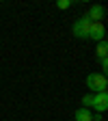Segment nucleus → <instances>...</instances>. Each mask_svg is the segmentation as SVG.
<instances>
[{
  "instance_id": "9",
  "label": "nucleus",
  "mask_w": 108,
  "mask_h": 121,
  "mask_svg": "<svg viewBox=\"0 0 108 121\" xmlns=\"http://www.w3.org/2000/svg\"><path fill=\"white\" fill-rule=\"evenodd\" d=\"M73 2H71V0H58V2H56V9H60V11H65V9H69Z\"/></svg>"
},
{
  "instance_id": "3",
  "label": "nucleus",
  "mask_w": 108,
  "mask_h": 121,
  "mask_svg": "<svg viewBox=\"0 0 108 121\" xmlns=\"http://www.w3.org/2000/svg\"><path fill=\"white\" fill-rule=\"evenodd\" d=\"M91 108H95V112H106L108 110V91H102V93H93V106Z\"/></svg>"
},
{
  "instance_id": "1",
  "label": "nucleus",
  "mask_w": 108,
  "mask_h": 121,
  "mask_svg": "<svg viewBox=\"0 0 108 121\" xmlns=\"http://www.w3.org/2000/svg\"><path fill=\"white\" fill-rule=\"evenodd\" d=\"M86 89L89 91H93V93H102V91L108 89V80H106V76L104 73H89L86 76Z\"/></svg>"
},
{
  "instance_id": "10",
  "label": "nucleus",
  "mask_w": 108,
  "mask_h": 121,
  "mask_svg": "<svg viewBox=\"0 0 108 121\" xmlns=\"http://www.w3.org/2000/svg\"><path fill=\"white\" fill-rule=\"evenodd\" d=\"M99 63H102V69H108V58H99Z\"/></svg>"
},
{
  "instance_id": "6",
  "label": "nucleus",
  "mask_w": 108,
  "mask_h": 121,
  "mask_svg": "<svg viewBox=\"0 0 108 121\" xmlns=\"http://www.w3.org/2000/svg\"><path fill=\"white\" fill-rule=\"evenodd\" d=\"M73 119L76 121H93V112H91L89 108H78L73 112Z\"/></svg>"
},
{
  "instance_id": "8",
  "label": "nucleus",
  "mask_w": 108,
  "mask_h": 121,
  "mask_svg": "<svg viewBox=\"0 0 108 121\" xmlns=\"http://www.w3.org/2000/svg\"><path fill=\"white\" fill-rule=\"evenodd\" d=\"M82 104H84L82 108H89V110H91V106H93V93L84 95V97H82Z\"/></svg>"
},
{
  "instance_id": "7",
  "label": "nucleus",
  "mask_w": 108,
  "mask_h": 121,
  "mask_svg": "<svg viewBox=\"0 0 108 121\" xmlns=\"http://www.w3.org/2000/svg\"><path fill=\"white\" fill-rule=\"evenodd\" d=\"M106 52H108V43H106V39H104V41L97 43V56H99V58H106Z\"/></svg>"
},
{
  "instance_id": "2",
  "label": "nucleus",
  "mask_w": 108,
  "mask_h": 121,
  "mask_svg": "<svg viewBox=\"0 0 108 121\" xmlns=\"http://www.w3.org/2000/svg\"><path fill=\"white\" fill-rule=\"evenodd\" d=\"M89 30H91V20L86 17H80V20H76L73 26H71V33L76 39H89Z\"/></svg>"
},
{
  "instance_id": "5",
  "label": "nucleus",
  "mask_w": 108,
  "mask_h": 121,
  "mask_svg": "<svg viewBox=\"0 0 108 121\" xmlns=\"http://www.w3.org/2000/svg\"><path fill=\"white\" fill-rule=\"evenodd\" d=\"M104 15H106V9H104L102 4H93V7L89 9L86 17H89L91 22H102V20H104Z\"/></svg>"
},
{
  "instance_id": "4",
  "label": "nucleus",
  "mask_w": 108,
  "mask_h": 121,
  "mask_svg": "<svg viewBox=\"0 0 108 121\" xmlns=\"http://www.w3.org/2000/svg\"><path fill=\"white\" fill-rule=\"evenodd\" d=\"M106 37V28L102 22H91V30H89V39L93 41H104Z\"/></svg>"
}]
</instances>
